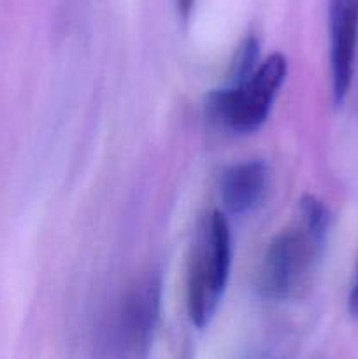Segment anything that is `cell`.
I'll return each instance as SVG.
<instances>
[{
  "label": "cell",
  "instance_id": "3",
  "mask_svg": "<svg viewBox=\"0 0 358 359\" xmlns=\"http://www.w3.org/2000/svg\"><path fill=\"white\" fill-rule=\"evenodd\" d=\"M286 69L284 56L274 53L258 63L244 81L211 91L206 102L209 118L234 133L256 132L269 116Z\"/></svg>",
  "mask_w": 358,
  "mask_h": 359
},
{
  "label": "cell",
  "instance_id": "7",
  "mask_svg": "<svg viewBox=\"0 0 358 359\" xmlns=\"http://www.w3.org/2000/svg\"><path fill=\"white\" fill-rule=\"evenodd\" d=\"M258 65V42L255 37H246L235 51L234 63L230 67V84L241 83L246 77L251 76L253 70Z\"/></svg>",
  "mask_w": 358,
  "mask_h": 359
},
{
  "label": "cell",
  "instance_id": "6",
  "mask_svg": "<svg viewBox=\"0 0 358 359\" xmlns=\"http://www.w3.org/2000/svg\"><path fill=\"white\" fill-rule=\"evenodd\" d=\"M269 186L265 161L249 160L228 167L221 175L220 189L223 205L234 214L251 212L260 205Z\"/></svg>",
  "mask_w": 358,
  "mask_h": 359
},
{
  "label": "cell",
  "instance_id": "1",
  "mask_svg": "<svg viewBox=\"0 0 358 359\" xmlns=\"http://www.w3.org/2000/svg\"><path fill=\"white\" fill-rule=\"evenodd\" d=\"M329 230V209L314 196H304L297 221L272 238L263 256L258 284L267 300H288L307 284L325 251Z\"/></svg>",
  "mask_w": 358,
  "mask_h": 359
},
{
  "label": "cell",
  "instance_id": "5",
  "mask_svg": "<svg viewBox=\"0 0 358 359\" xmlns=\"http://www.w3.org/2000/svg\"><path fill=\"white\" fill-rule=\"evenodd\" d=\"M330 76L333 104L340 105L353 83L358 48V0H329Z\"/></svg>",
  "mask_w": 358,
  "mask_h": 359
},
{
  "label": "cell",
  "instance_id": "2",
  "mask_svg": "<svg viewBox=\"0 0 358 359\" xmlns=\"http://www.w3.org/2000/svg\"><path fill=\"white\" fill-rule=\"evenodd\" d=\"M232 265V235L220 210L200 223L188 265V314L197 328H206L216 314Z\"/></svg>",
  "mask_w": 358,
  "mask_h": 359
},
{
  "label": "cell",
  "instance_id": "8",
  "mask_svg": "<svg viewBox=\"0 0 358 359\" xmlns=\"http://www.w3.org/2000/svg\"><path fill=\"white\" fill-rule=\"evenodd\" d=\"M347 311H350V316L358 321V270L357 277H354V283L351 286L350 298H347Z\"/></svg>",
  "mask_w": 358,
  "mask_h": 359
},
{
  "label": "cell",
  "instance_id": "4",
  "mask_svg": "<svg viewBox=\"0 0 358 359\" xmlns=\"http://www.w3.org/2000/svg\"><path fill=\"white\" fill-rule=\"evenodd\" d=\"M160 277L154 273L140 279L125 294L116 314L114 335L126 353H147L160 316Z\"/></svg>",
  "mask_w": 358,
  "mask_h": 359
}]
</instances>
